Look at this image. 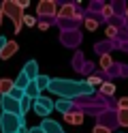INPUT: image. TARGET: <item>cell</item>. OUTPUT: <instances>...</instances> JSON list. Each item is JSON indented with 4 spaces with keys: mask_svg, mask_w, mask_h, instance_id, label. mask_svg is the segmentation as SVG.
I'll use <instances>...</instances> for the list:
<instances>
[{
    "mask_svg": "<svg viewBox=\"0 0 128 133\" xmlns=\"http://www.w3.org/2000/svg\"><path fill=\"white\" fill-rule=\"evenodd\" d=\"M47 90L60 99H66V101H75L77 97L94 95V88L85 79H68V77H51Z\"/></svg>",
    "mask_w": 128,
    "mask_h": 133,
    "instance_id": "6da1fadb",
    "label": "cell"
},
{
    "mask_svg": "<svg viewBox=\"0 0 128 133\" xmlns=\"http://www.w3.org/2000/svg\"><path fill=\"white\" fill-rule=\"evenodd\" d=\"M0 11H2V15L4 17H9L13 22V30L17 32V35H19L21 32V28H24V9L19 6V2H17V0H4L2 2V6H0Z\"/></svg>",
    "mask_w": 128,
    "mask_h": 133,
    "instance_id": "7a4b0ae2",
    "label": "cell"
},
{
    "mask_svg": "<svg viewBox=\"0 0 128 133\" xmlns=\"http://www.w3.org/2000/svg\"><path fill=\"white\" fill-rule=\"evenodd\" d=\"M21 122H24V118H19L15 114H4V112L0 114V131L2 133H17Z\"/></svg>",
    "mask_w": 128,
    "mask_h": 133,
    "instance_id": "3957f363",
    "label": "cell"
},
{
    "mask_svg": "<svg viewBox=\"0 0 128 133\" xmlns=\"http://www.w3.org/2000/svg\"><path fill=\"white\" fill-rule=\"evenodd\" d=\"M54 105H56L54 99H49V97H39V99H34V101H32V112L45 120V118H47V114H51Z\"/></svg>",
    "mask_w": 128,
    "mask_h": 133,
    "instance_id": "277c9868",
    "label": "cell"
},
{
    "mask_svg": "<svg viewBox=\"0 0 128 133\" xmlns=\"http://www.w3.org/2000/svg\"><path fill=\"white\" fill-rule=\"evenodd\" d=\"M0 110L4 114H15V116L21 118V103L15 101V99L9 97V95H0Z\"/></svg>",
    "mask_w": 128,
    "mask_h": 133,
    "instance_id": "5b68a950",
    "label": "cell"
},
{
    "mask_svg": "<svg viewBox=\"0 0 128 133\" xmlns=\"http://www.w3.org/2000/svg\"><path fill=\"white\" fill-rule=\"evenodd\" d=\"M36 13L41 15V17H51V15L58 13V6L54 0H41V2L36 4Z\"/></svg>",
    "mask_w": 128,
    "mask_h": 133,
    "instance_id": "8992f818",
    "label": "cell"
},
{
    "mask_svg": "<svg viewBox=\"0 0 128 133\" xmlns=\"http://www.w3.org/2000/svg\"><path fill=\"white\" fill-rule=\"evenodd\" d=\"M21 71L26 73V77H28L30 82H36V77L41 75V73H39V62H36V60H28V62L24 64Z\"/></svg>",
    "mask_w": 128,
    "mask_h": 133,
    "instance_id": "52a82bcc",
    "label": "cell"
},
{
    "mask_svg": "<svg viewBox=\"0 0 128 133\" xmlns=\"http://www.w3.org/2000/svg\"><path fill=\"white\" fill-rule=\"evenodd\" d=\"M39 127L45 131V133H64V131H62V124L56 122V120H51V118H45Z\"/></svg>",
    "mask_w": 128,
    "mask_h": 133,
    "instance_id": "ba28073f",
    "label": "cell"
},
{
    "mask_svg": "<svg viewBox=\"0 0 128 133\" xmlns=\"http://www.w3.org/2000/svg\"><path fill=\"white\" fill-rule=\"evenodd\" d=\"M17 49H19V45H17L15 41H9V43L4 45V49H2V54H0V60H9V58H13L17 54Z\"/></svg>",
    "mask_w": 128,
    "mask_h": 133,
    "instance_id": "9c48e42d",
    "label": "cell"
},
{
    "mask_svg": "<svg viewBox=\"0 0 128 133\" xmlns=\"http://www.w3.org/2000/svg\"><path fill=\"white\" fill-rule=\"evenodd\" d=\"M77 15V6L75 4H62L58 11V17L60 19H68V17H75Z\"/></svg>",
    "mask_w": 128,
    "mask_h": 133,
    "instance_id": "30bf717a",
    "label": "cell"
},
{
    "mask_svg": "<svg viewBox=\"0 0 128 133\" xmlns=\"http://www.w3.org/2000/svg\"><path fill=\"white\" fill-rule=\"evenodd\" d=\"M54 107H56L60 114H64V116H66V114H71V112H73V101H66V99H58Z\"/></svg>",
    "mask_w": 128,
    "mask_h": 133,
    "instance_id": "8fae6325",
    "label": "cell"
},
{
    "mask_svg": "<svg viewBox=\"0 0 128 133\" xmlns=\"http://www.w3.org/2000/svg\"><path fill=\"white\" fill-rule=\"evenodd\" d=\"M64 122L79 127V124H83V114H81V112H71V114H66V116H64Z\"/></svg>",
    "mask_w": 128,
    "mask_h": 133,
    "instance_id": "7c38bea8",
    "label": "cell"
},
{
    "mask_svg": "<svg viewBox=\"0 0 128 133\" xmlns=\"http://www.w3.org/2000/svg\"><path fill=\"white\" fill-rule=\"evenodd\" d=\"M13 88H15V79H9V77L0 79V95H9Z\"/></svg>",
    "mask_w": 128,
    "mask_h": 133,
    "instance_id": "4fadbf2b",
    "label": "cell"
},
{
    "mask_svg": "<svg viewBox=\"0 0 128 133\" xmlns=\"http://www.w3.org/2000/svg\"><path fill=\"white\" fill-rule=\"evenodd\" d=\"M26 97L32 99V101L41 97V90H39V86H36V82H30V84H28V88H26Z\"/></svg>",
    "mask_w": 128,
    "mask_h": 133,
    "instance_id": "5bb4252c",
    "label": "cell"
},
{
    "mask_svg": "<svg viewBox=\"0 0 128 133\" xmlns=\"http://www.w3.org/2000/svg\"><path fill=\"white\" fill-rule=\"evenodd\" d=\"M28 84H30V79L26 77V73H24V71H19V75H17V79H15V86H17V88H21L24 92H26Z\"/></svg>",
    "mask_w": 128,
    "mask_h": 133,
    "instance_id": "9a60e30c",
    "label": "cell"
},
{
    "mask_svg": "<svg viewBox=\"0 0 128 133\" xmlns=\"http://www.w3.org/2000/svg\"><path fill=\"white\" fill-rule=\"evenodd\" d=\"M49 82H51V77H49V75H43V73L36 77V86H39V90H41V92L49 88Z\"/></svg>",
    "mask_w": 128,
    "mask_h": 133,
    "instance_id": "2e32d148",
    "label": "cell"
},
{
    "mask_svg": "<svg viewBox=\"0 0 128 133\" xmlns=\"http://www.w3.org/2000/svg\"><path fill=\"white\" fill-rule=\"evenodd\" d=\"M100 95H105V97L115 95V84H111V82H102V86H100Z\"/></svg>",
    "mask_w": 128,
    "mask_h": 133,
    "instance_id": "e0dca14e",
    "label": "cell"
},
{
    "mask_svg": "<svg viewBox=\"0 0 128 133\" xmlns=\"http://www.w3.org/2000/svg\"><path fill=\"white\" fill-rule=\"evenodd\" d=\"M117 124L128 127V110H117Z\"/></svg>",
    "mask_w": 128,
    "mask_h": 133,
    "instance_id": "ac0fdd59",
    "label": "cell"
},
{
    "mask_svg": "<svg viewBox=\"0 0 128 133\" xmlns=\"http://www.w3.org/2000/svg\"><path fill=\"white\" fill-rule=\"evenodd\" d=\"M19 103H21V118H24V114H28V112L32 110V99H28V97H24V99H21Z\"/></svg>",
    "mask_w": 128,
    "mask_h": 133,
    "instance_id": "d6986e66",
    "label": "cell"
},
{
    "mask_svg": "<svg viewBox=\"0 0 128 133\" xmlns=\"http://www.w3.org/2000/svg\"><path fill=\"white\" fill-rule=\"evenodd\" d=\"M9 97H13V99H15V101H21V99L26 97V92H24V90H21V88H17V86H15V88L11 90V92H9Z\"/></svg>",
    "mask_w": 128,
    "mask_h": 133,
    "instance_id": "ffe728a7",
    "label": "cell"
},
{
    "mask_svg": "<svg viewBox=\"0 0 128 133\" xmlns=\"http://www.w3.org/2000/svg\"><path fill=\"white\" fill-rule=\"evenodd\" d=\"M85 82H88L92 88H94V86H102V77H98V75H92V77H88Z\"/></svg>",
    "mask_w": 128,
    "mask_h": 133,
    "instance_id": "44dd1931",
    "label": "cell"
},
{
    "mask_svg": "<svg viewBox=\"0 0 128 133\" xmlns=\"http://www.w3.org/2000/svg\"><path fill=\"white\" fill-rule=\"evenodd\" d=\"M111 62H113V60H111V56H109V54L100 56V66H102V69H109V66H111Z\"/></svg>",
    "mask_w": 128,
    "mask_h": 133,
    "instance_id": "7402d4cb",
    "label": "cell"
},
{
    "mask_svg": "<svg viewBox=\"0 0 128 133\" xmlns=\"http://www.w3.org/2000/svg\"><path fill=\"white\" fill-rule=\"evenodd\" d=\"M85 28H88L90 32H92V30H96V28H98V22H96V19H90V17H88V19H85Z\"/></svg>",
    "mask_w": 128,
    "mask_h": 133,
    "instance_id": "603a6c76",
    "label": "cell"
},
{
    "mask_svg": "<svg viewBox=\"0 0 128 133\" xmlns=\"http://www.w3.org/2000/svg\"><path fill=\"white\" fill-rule=\"evenodd\" d=\"M117 110H128V97L117 99Z\"/></svg>",
    "mask_w": 128,
    "mask_h": 133,
    "instance_id": "cb8c5ba5",
    "label": "cell"
},
{
    "mask_svg": "<svg viewBox=\"0 0 128 133\" xmlns=\"http://www.w3.org/2000/svg\"><path fill=\"white\" fill-rule=\"evenodd\" d=\"M94 133H111V129L105 127V124H96V127H94Z\"/></svg>",
    "mask_w": 128,
    "mask_h": 133,
    "instance_id": "d4e9b609",
    "label": "cell"
},
{
    "mask_svg": "<svg viewBox=\"0 0 128 133\" xmlns=\"http://www.w3.org/2000/svg\"><path fill=\"white\" fill-rule=\"evenodd\" d=\"M34 24H36V19L32 15H24V26H34Z\"/></svg>",
    "mask_w": 128,
    "mask_h": 133,
    "instance_id": "484cf974",
    "label": "cell"
},
{
    "mask_svg": "<svg viewBox=\"0 0 128 133\" xmlns=\"http://www.w3.org/2000/svg\"><path fill=\"white\" fill-rule=\"evenodd\" d=\"M115 35H117V28H115V26H109V28H107V37H109V39H113Z\"/></svg>",
    "mask_w": 128,
    "mask_h": 133,
    "instance_id": "4316f807",
    "label": "cell"
},
{
    "mask_svg": "<svg viewBox=\"0 0 128 133\" xmlns=\"http://www.w3.org/2000/svg\"><path fill=\"white\" fill-rule=\"evenodd\" d=\"M102 15H105V17H111V15H113V9H111L109 4H107V6H102Z\"/></svg>",
    "mask_w": 128,
    "mask_h": 133,
    "instance_id": "83f0119b",
    "label": "cell"
},
{
    "mask_svg": "<svg viewBox=\"0 0 128 133\" xmlns=\"http://www.w3.org/2000/svg\"><path fill=\"white\" fill-rule=\"evenodd\" d=\"M6 43H9V39H6V37H0V54H2V49H4Z\"/></svg>",
    "mask_w": 128,
    "mask_h": 133,
    "instance_id": "f1b7e54d",
    "label": "cell"
},
{
    "mask_svg": "<svg viewBox=\"0 0 128 133\" xmlns=\"http://www.w3.org/2000/svg\"><path fill=\"white\" fill-rule=\"evenodd\" d=\"M28 133H45V131H43L39 124H36V127H30V129H28Z\"/></svg>",
    "mask_w": 128,
    "mask_h": 133,
    "instance_id": "f546056e",
    "label": "cell"
},
{
    "mask_svg": "<svg viewBox=\"0 0 128 133\" xmlns=\"http://www.w3.org/2000/svg\"><path fill=\"white\" fill-rule=\"evenodd\" d=\"M28 129H30V127H28V124H26V120H24V122H21V127H19V131H17V133H28Z\"/></svg>",
    "mask_w": 128,
    "mask_h": 133,
    "instance_id": "4dcf8cb0",
    "label": "cell"
},
{
    "mask_svg": "<svg viewBox=\"0 0 128 133\" xmlns=\"http://www.w3.org/2000/svg\"><path fill=\"white\" fill-rule=\"evenodd\" d=\"M47 28H49L47 22H39V30H47Z\"/></svg>",
    "mask_w": 128,
    "mask_h": 133,
    "instance_id": "1f68e13d",
    "label": "cell"
},
{
    "mask_svg": "<svg viewBox=\"0 0 128 133\" xmlns=\"http://www.w3.org/2000/svg\"><path fill=\"white\" fill-rule=\"evenodd\" d=\"M19 6H21V9H28L30 2H28V0H19Z\"/></svg>",
    "mask_w": 128,
    "mask_h": 133,
    "instance_id": "d6a6232c",
    "label": "cell"
},
{
    "mask_svg": "<svg viewBox=\"0 0 128 133\" xmlns=\"http://www.w3.org/2000/svg\"><path fill=\"white\" fill-rule=\"evenodd\" d=\"M2 17H4V15H2V11H0V26H2Z\"/></svg>",
    "mask_w": 128,
    "mask_h": 133,
    "instance_id": "836d02e7",
    "label": "cell"
},
{
    "mask_svg": "<svg viewBox=\"0 0 128 133\" xmlns=\"http://www.w3.org/2000/svg\"><path fill=\"white\" fill-rule=\"evenodd\" d=\"M126 17H128V6H126Z\"/></svg>",
    "mask_w": 128,
    "mask_h": 133,
    "instance_id": "e575fe53",
    "label": "cell"
}]
</instances>
